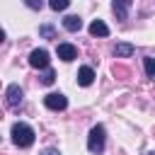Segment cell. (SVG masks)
Returning <instances> with one entry per match:
<instances>
[{"label": "cell", "instance_id": "obj_1", "mask_svg": "<svg viewBox=\"0 0 155 155\" xmlns=\"http://www.w3.org/2000/svg\"><path fill=\"white\" fill-rule=\"evenodd\" d=\"M12 143L17 145V148H29L31 143H34V131H31V126H27V124H12Z\"/></svg>", "mask_w": 155, "mask_h": 155}, {"label": "cell", "instance_id": "obj_2", "mask_svg": "<svg viewBox=\"0 0 155 155\" xmlns=\"http://www.w3.org/2000/svg\"><path fill=\"white\" fill-rule=\"evenodd\" d=\"M104 138H107L104 126H94V128L90 131V136H87V148H90V153H102V150H104Z\"/></svg>", "mask_w": 155, "mask_h": 155}, {"label": "cell", "instance_id": "obj_3", "mask_svg": "<svg viewBox=\"0 0 155 155\" xmlns=\"http://www.w3.org/2000/svg\"><path fill=\"white\" fill-rule=\"evenodd\" d=\"M44 104H46L48 109H53V111H63V109L68 107V99H65L61 92H51V94L44 97Z\"/></svg>", "mask_w": 155, "mask_h": 155}, {"label": "cell", "instance_id": "obj_4", "mask_svg": "<svg viewBox=\"0 0 155 155\" xmlns=\"http://www.w3.org/2000/svg\"><path fill=\"white\" fill-rule=\"evenodd\" d=\"M29 65L31 68H48V51L46 48H36L29 53Z\"/></svg>", "mask_w": 155, "mask_h": 155}, {"label": "cell", "instance_id": "obj_5", "mask_svg": "<svg viewBox=\"0 0 155 155\" xmlns=\"http://www.w3.org/2000/svg\"><path fill=\"white\" fill-rule=\"evenodd\" d=\"M56 53H58L61 61H75V58H78V48H75L73 44H58Z\"/></svg>", "mask_w": 155, "mask_h": 155}, {"label": "cell", "instance_id": "obj_6", "mask_svg": "<svg viewBox=\"0 0 155 155\" xmlns=\"http://www.w3.org/2000/svg\"><path fill=\"white\" fill-rule=\"evenodd\" d=\"M19 104H22V87L19 85H10L7 87V107L17 109Z\"/></svg>", "mask_w": 155, "mask_h": 155}, {"label": "cell", "instance_id": "obj_7", "mask_svg": "<svg viewBox=\"0 0 155 155\" xmlns=\"http://www.w3.org/2000/svg\"><path fill=\"white\" fill-rule=\"evenodd\" d=\"M131 2H133V0H114V2H111L114 15H116L119 19H126V15H128V10H131Z\"/></svg>", "mask_w": 155, "mask_h": 155}, {"label": "cell", "instance_id": "obj_8", "mask_svg": "<svg viewBox=\"0 0 155 155\" xmlns=\"http://www.w3.org/2000/svg\"><path fill=\"white\" fill-rule=\"evenodd\" d=\"M92 80H94V70H92L90 65H82V68L78 70V82H80L82 87H87V85H92Z\"/></svg>", "mask_w": 155, "mask_h": 155}, {"label": "cell", "instance_id": "obj_9", "mask_svg": "<svg viewBox=\"0 0 155 155\" xmlns=\"http://www.w3.org/2000/svg\"><path fill=\"white\" fill-rule=\"evenodd\" d=\"M90 34H92V36H107V34H109V27H107L102 19H94V22L90 24Z\"/></svg>", "mask_w": 155, "mask_h": 155}, {"label": "cell", "instance_id": "obj_10", "mask_svg": "<svg viewBox=\"0 0 155 155\" xmlns=\"http://www.w3.org/2000/svg\"><path fill=\"white\" fill-rule=\"evenodd\" d=\"M63 27H65L68 31H80V27H82V19H80L78 15H70V17H65V19H63Z\"/></svg>", "mask_w": 155, "mask_h": 155}, {"label": "cell", "instance_id": "obj_11", "mask_svg": "<svg viewBox=\"0 0 155 155\" xmlns=\"http://www.w3.org/2000/svg\"><path fill=\"white\" fill-rule=\"evenodd\" d=\"M114 56L128 58V56H133V46H131V44H116V46H114Z\"/></svg>", "mask_w": 155, "mask_h": 155}, {"label": "cell", "instance_id": "obj_12", "mask_svg": "<svg viewBox=\"0 0 155 155\" xmlns=\"http://www.w3.org/2000/svg\"><path fill=\"white\" fill-rule=\"evenodd\" d=\"M53 80H56V73H53L51 68H44V73H41V85H53Z\"/></svg>", "mask_w": 155, "mask_h": 155}, {"label": "cell", "instance_id": "obj_13", "mask_svg": "<svg viewBox=\"0 0 155 155\" xmlns=\"http://www.w3.org/2000/svg\"><path fill=\"white\" fill-rule=\"evenodd\" d=\"M143 65H145V75L148 78H155V58H143Z\"/></svg>", "mask_w": 155, "mask_h": 155}, {"label": "cell", "instance_id": "obj_14", "mask_svg": "<svg viewBox=\"0 0 155 155\" xmlns=\"http://www.w3.org/2000/svg\"><path fill=\"white\" fill-rule=\"evenodd\" d=\"M68 5H70V0H48V7L56 10V12H63Z\"/></svg>", "mask_w": 155, "mask_h": 155}, {"label": "cell", "instance_id": "obj_15", "mask_svg": "<svg viewBox=\"0 0 155 155\" xmlns=\"http://www.w3.org/2000/svg\"><path fill=\"white\" fill-rule=\"evenodd\" d=\"M24 5L31 7V10H41L44 7V0H24Z\"/></svg>", "mask_w": 155, "mask_h": 155}, {"label": "cell", "instance_id": "obj_16", "mask_svg": "<svg viewBox=\"0 0 155 155\" xmlns=\"http://www.w3.org/2000/svg\"><path fill=\"white\" fill-rule=\"evenodd\" d=\"M39 31H41V34H44L46 39H53V36H56V31H53V27H41Z\"/></svg>", "mask_w": 155, "mask_h": 155}, {"label": "cell", "instance_id": "obj_17", "mask_svg": "<svg viewBox=\"0 0 155 155\" xmlns=\"http://www.w3.org/2000/svg\"><path fill=\"white\" fill-rule=\"evenodd\" d=\"M41 155H61V153H58V150H56V148H46V150H44V153H41Z\"/></svg>", "mask_w": 155, "mask_h": 155}, {"label": "cell", "instance_id": "obj_18", "mask_svg": "<svg viewBox=\"0 0 155 155\" xmlns=\"http://www.w3.org/2000/svg\"><path fill=\"white\" fill-rule=\"evenodd\" d=\"M2 41H5V31L0 29V44H2Z\"/></svg>", "mask_w": 155, "mask_h": 155}, {"label": "cell", "instance_id": "obj_19", "mask_svg": "<svg viewBox=\"0 0 155 155\" xmlns=\"http://www.w3.org/2000/svg\"><path fill=\"white\" fill-rule=\"evenodd\" d=\"M0 119H2V114H0Z\"/></svg>", "mask_w": 155, "mask_h": 155}]
</instances>
